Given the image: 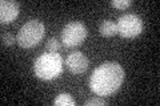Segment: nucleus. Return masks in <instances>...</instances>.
<instances>
[{"mask_svg":"<svg viewBox=\"0 0 160 106\" xmlns=\"http://www.w3.org/2000/svg\"><path fill=\"white\" fill-rule=\"evenodd\" d=\"M124 81V69L113 61H107L93 70L89 78V88L98 95H111Z\"/></svg>","mask_w":160,"mask_h":106,"instance_id":"1","label":"nucleus"},{"mask_svg":"<svg viewBox=\"0 0 160 106\" xmlns=\"http://www.w3.org/2000/svg\"><path fill=\"white\" fill-rule=\"evenodd\" d=\"M35 74L42 80H52L63 72V60L56 52L43 53L35 60Z\"/></svg>","mask_w":160,"mask_h":106,"instance_id":"2","label":"nucleus"},{"mask_svg":"<svg viewBox=\"0 0 160 106\" xmlns=\"http://www.w3.org/2000/svg\"><path fill=\"white\" fill-rule=\"evenodd\" d=\"M44 31L46 28L40 20H29L20 28L18 33V44L23 48H31L43 39Z\"/></svg>","mask_w":160,"mask_h":106,"instance_id":"3","label":"nucleus"},{"mask_svg":"<svg viewBox=\"0 0 160 106\" xmlns=\"http://www.w3.org/2000/svg\"><path fill=\"white\" fill-rule=\"evenodd\" d=\"M87 37V28L80 21L68 23L62 31V43L66 47H76L80 45Z\"/></svg>","mask_w":160,"mask_h":106,"instance_id":"4","label":"nucleus"},{"mask_svg":"<svg viewBox=\"0 0 160 106\" xmlns=\"http://www.w3.org/2000/svg\"><path fill=\"white\" fill-rule=\"evenodd\" d=\"M116 27L122 37H135L143 31V21L138 15L126 13L118 19Z\"/></svg>","mask_w":160,"mask_h":106,"instance_id":"5","label":"nucleus"},{"mask_svg":"<svg viewBox=\"0 0 160 106\" xmlns=\"http://www.w3.org/2000/svg\"><path fill=\"white\" fill-rule=\"evenodd\" d=\"M67 68L73 74L84 73L88 68V58L82 52H73L67 57Z\"/></svg>","mask_w":160,"mask_h":106,"instance_id":"6","label":"nucleus"},{"mask_svg":"<svg viewBox=\"0 0 160 106\" xmlns=\"http://www.w3.org/2000/svg\"><path fill=\"white\" fill-rule=\"evenodd\" d=\"M19 15V4L16 2L9 0H2L0 2V23L7 24L16 19Z\"/></svg>","mask_w":160,"mask_h":106,"instance_id":"7","label":"nucleus"},{"mask_svg":"<svg viewBox=\"0 0 160 106\" xmlns=\"http://www.w3.org/2000/svg\"><path fill=\"white\" fill-rule=\"evenodd\" d=\"M99 32L102 36H106V37H109V36H113L115 33H118V27H116V23H113L112 20H103L100 23V27H99Z\"/></svg>","mask_w":160,"mask_h":106,"instance_id":"8","label":"nucleus"},{"mask_svg":"<svg viewBox=\"0 0 160 106\" xmlns=\"http://www.w3.org/2000/svg\"><path fill=\"white\" fill-rule=\"evenodd\" d=\"M53 104L59 105V106H75V104H76V102H75V99L69 94L62 93V94H59L58 97L55 98Z\"/></svg>","mask_w":160,"mask_h":106,"instance_id":"9","label":"nucleus"},{"mask_svg":"<svg viewBox=\"0 0 160 106\" xmlns=\"http://www.w3.org/2000/svg\"><path fill=\"white\" fill-rule=\"evenodd\" d=\"M46 49L48 50V52H58V50L60 49V43H59V40L58 39H55V37H51L47 41L46 44Z\"/></svg>","mask_w":160,"mask_h":106,"instance_id":"10","label":"nucleus"},{"mask_svg":"<svg viewBox=\"0 0 160 106\" xmlns=\"http://www.w3.org/2000/svg\"><path fill=\"white\" fill-rule=\"evenodd\" d=\"M18 41V37H15L12 33H2V43L4 45H12Z\"/></svg>","mask_w":160,"mask_h":106,"instance_id":"11","label":"nucleus"},{"mask_svg":"<svg viewBox=\"0 0 160 106\" xmlns=\"http://www.w3.org/2000/svg\"><path fill=\"white\" fill-rule=\"evenodd\" d=\"M111 4H112V7H115V8L124 9V8L131 6V2H129V0H112Z\"/></svg>","mask_w":160,"mask_h":106,"instance_id":"12","label":"nucleus"},{"mask_svg":"<svg viewBox=\"0 0 160 106\" xmlns=\"http://www.w3.org/2000/svg\"><path fill=\"white\" fill-rule=\"evenodd\" d=\"M108 102L106 99H103V98H89L87 99L86 102H84V105L86 106H95V105H107Z\"/></svg>","mask_w":160,"mask_h":106,"instance_id":"13","label":"nucleus"}]
</instances>
